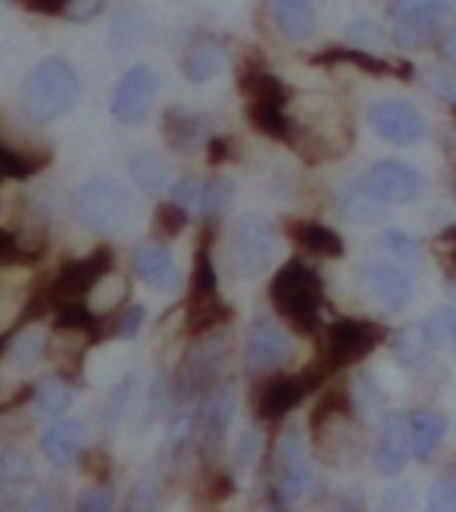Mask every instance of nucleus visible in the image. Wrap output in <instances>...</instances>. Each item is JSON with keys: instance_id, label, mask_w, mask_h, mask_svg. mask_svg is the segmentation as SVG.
Segmentation results:
<instances>
[{"instance_id": "nucleus-1", "label": "nucleus", "mask_w": 456, "mask_h": 512, "mask_svg": "<svg viewBox=\"0 0 456 512\" xmlns=\"http://www.w3.org/2000/svg\"><path fill=\"white\" fill-rule=\"evenodd\" d=\"M269 300L275 313L303 335H316L322 325V303L325 288L322 275L303 260H288L282 269H275L269 281Z\"/></svg>"}, {"instance_id": "nucleus-2", "label": "nucleus", "mask_w": 456, "mask_h": 512, "mask_svg": "<svg viewBox=\"0 0 456 512\" xmlns=\"http://www.w3.org/2000/svg\"><path fill=\"white\" fill-rule=\"evenodd\" d=\"M79 97V72L63 57L41 60L19 88V110L29 125H50L66 116Z\"/></svg>"}, {"instance_id": "nucleus-3", "label": "nucleus", "mask_w": 456, "mask_h": 512, "mask_svg": "<svg viewBox=\"0 0 456 512\" xmlns=\"http://www.w3.org/2000/svg\"><path fill=\"white\" fill-rule=\"evenodd\" d=\"M232 360V338L228 331H210V335H200L194 347L185 353V360L175 372V403H188L210 397L216 388L225 384V369Z\"/></svg>"}, {"instance_id": "nucleus-4", "label": "nucleus", "mask_w": 456, "mask_h": 512, "mask_svg": "<svg viewBox=\"0 0 456 512\" xmlns=\"http://www.w3.org/2000/svg\"><path fill=\"white\" fill-rule=\"evenodd\" d=\"M72 216L94 235L122 232L132 219V197L119 178L94 175L72 194Z\"/></svg>"}, {"instance_id": "nucleus-5", "label": "nucleus", "mask_w": 456, "mask_h": 512, "mask_svg": "<svg viewBox=\"0 0 456 512\" xmlns=\"http://www.w3.org/2000/svg\"><path fill=\"white\" fill-rule=\"evenodd\" d=\"M275 253V228L263 213H244L228 228V266L238 278H257Z\"/></svg>"}, {"instance_id": "nucleus-6", "label": "nucleus", "mask_w": 456, "mask_h": 512, "mask_svg": "<svg viewBox=\"0 0 456 512\" xmlns=\"http://www.w3.org/2000/svg\"><path fill=\"white\" fill-rule=\"evenodd\" d=\"M313 488V463L297 428H285L272 447V497L278 503H300Z\"/></svg>"}, {"instance_id": "nucleus-7", "label": "nucleus", "mask_w": 456, "mask_h": 512, "mask_svg": "<svg viewBox=\"0 0 456 512\" xmlns=\"http://www.w3.org/2000/svg\"><path fill=\"white\" fill-rule=\"evenodd\" d=\"M388 338V328L369 319H335L325 325L322 360L328 372H338L344 366L360 363L378 344Z\"/></svg>"}, {"instance_id": "nucleus-8", "label": "nucleus", "mask_w": 456, "mask_h": 512, "mask_svg": "<svg viewBox=\"0 0 456 512\" xmlns=\"http://www.w3.org/2000/svg\"><path fill=\"white\" fill-rule=\"evenodd\" d=\"M360 188L382 207H403L425 191V175L403 160H375L360 172Z\"/></svg>"}, {"instance_id": "nucleus-9", "label": "nucleus", "mask_w": 456, "mask_h": 512, "mask_svg": "<svg viewBox=\"0 0 456 512\" xmlns=\"http://www.w3.org/2000/svg\"><path fill=\"white\" fill-rule=\"evenodd\" d=\"M116 263L113 247H94L91 253L79 256V260H69L50 281V297H54V306L63 303H79L82 297H88L100 281L110 275Z\"/></svg>"}, {"instance_id": "nucleus-10", "label": "nucleus", "mask_w": 456, "mask_h": 512, "mask_svg": "<svg viewBox=\"0 0 456 512\" xmlns=\"http://www.w3.org/2000/svg\"><path fill=\"white\" fill-rule=\"evenodd\" d=\"M360 288L366 291V297L382 306L385 313H400L403 306L413 300L416 281L413 272L407 266H397L388 260H369L360 266Z\"/></svg>"}, {"instance_id": "nucleus-11", "label": "nucleus", "mask_w": 456, "mask_h": 512, "mask_svg": "<svg viewBox=\"0 0 456 512\" xmlns=\"http://www.w3.org/2000/svg\"><path fill=\"white\" fill-rule=\"evenodd\" d=\"M369 125L378 138H385L394 147H410L425 138V116L410 100H378L369 107Z\"/></svg>"}, {"instance_id": "nucleus-12", "label": "nucleus", "mask_w": 456, "mask_h": 512, "mask_svg": "<svg viewBox=\"0 0 456 512\" xmlns=\"http://www.w3.org/2000/svg\"><path fill=\"white\" fill-rule=\"evenodd\" d=\"M160 91V79L150 66H132L122 75L116 91H113V116L122 125H141L147 122L154 100Z\"/></svg>"}, {"instance_id": "nucleus-13", "label": "nucleus", "mask_w": 456, "mask_h": 512, "mask_svg": "<svg viewBox=\"0 0 456 512\" xmlns=\"http://www.w3.org/2000/svg\"><path fill=\"white\" fill-rule=\"evenodd\" d=\"M291 353V338L285 328L269 316H257L250 322V331L244 338V366L253 375H263L278 369Z\"/></svg>"}, {"instance_id": "nucleus-14", "label": "nucleus", "mask_w": 456, "mask_h": 512, "mask_svg": "<svg viewBox=\"0 0 456 512\" xmlns=\"http://www.w3.org/2000/svg\"><path fill=\"white\" fill-rule=\"evenodd\" d=\"M235 406H238V397L232 384H222L210 397L197 400V450L204 456L219 453L225 431L235 419Z\"/></svg>"}, {"instance_id": "nucleus-15", "label": "nucleus", "mask_w": 456, "mask_h": 512, "mask_svg": "<svg viewBox=\"0 0 456 512\" xmlns=\"http://www.w3.org/2000/svg\"><path fill=\"white\" fill-rule=\"evenodd\" d=\"M328 372H300V375H278L272 378L266 388L260 391V400H257V416L263 422H275V419H285L291 409L307 397L313 388H319V381L325 378Z\"/></svg>"}, {"instance_id": "nucleus-16", "label": "nucleus", "mask_w": 456, "mask_h": 512, "mask_svg": "<svg viewBox=\"0 0 456 512\" xmlns=\"http://www.w3.org/2000/svg\"><path fill=\"white\" fill-rule=\"evenodd\" d=\"M210 138H213V119L207 113L185 110V107H172L163 113V141L172 153L194 157V153L207 150Z\"/></svg>"}, {"instance_id": "nucleus-17", "label": "nucleus", "mask_w": 456, "mask_h": 512, "mask_svg": "<svg viewBox=\"0 0 456 512\" xmlns=\"http://www.w3.org/2000/svg\"><path fill=\"white\" fill-rule=\"evenodd\" d=\"M132 272L147 288L160 294H172L182 288V272L175 266L172 253L163 241H141L132 250Z\"/></svg>"}, {"instance_id": "nucleus-18", "label": "nucleus", "mask_w": 456, "mask_h": 512, "mask_svg": "<svg viewBox=\"0 0 456 512\" xmlns=\"http://www.w3.org/2000/svg\"><path fill=\"white\" fill-rule=\"evenodd\" d=\"M413 459V434H410V416L391 413L378 428L375 444V469L385 478H397Z\"/></svg>"}, {"instance_id": "nucleus-19", "label": "nucleus", "mask_w": 456, "mask_h": 512, "mask_svg": "<svg viewBox=\"0 0 456 512\" xmlns=\"http://www.w3.org/2000/svg\"><path fill=\"white\" fill-rule=\"evenodd\" d=\"M228 66V47L219 35L213 32H197L185 54H182V75L191 85H204L213 82L216 75H222V69Z\"/></svg>"}, {"instance_id": "nucleus-20", "label": "nucleus", "mask_w": 456, "mask_h": 512, "mask_svg": "<svg viewBox=\"0 0 456 512\" xmlns=\"http://www.w3.org/2000/svg\"><path fill=\"white\" fill-rule=\"evenodd\" d=\"M310 63L313 66L350 63V66H357V69L375 75V79L394 75V79H400V82H413V75H416V69L407 60H385V57H378V54H369V50H363V47H328V50H322V54H316Z\"/></svg>"}, {"instance_id": "nucleus-21", "label": "nucleus", "mask_w": 456, "mask_h": 512, "mask_svg": "<svg viewBox=\"0 0 456 512\" xmlns=\"http://www.w3.org/2000/svg\"><path fill=\"white\" fill-rule=\"evenodd\" d=\"M269 13L275 32L288 41H310L316 35L313 0H269Z\"/></svg>"}, {"instance_id": "nucleus-22", "label": "nucleus", "mask_w": 456, "mask_h": 512, "mask_svg": "<svg viewBox=\"0 0 456 512\" xmlns=\"http://www.w3.org/2000/svg\"><path fill=\"white\" fill-rule=\"evenodd\" d=\"M285 232L288 238L313 256H325V260H341L344 256V241L335 228H328L322 222L313 219H288L285 222Z\"/></svg>"}, {"instance_id": "nucleus-23", "label": "nucleus", "mask_w": 456, "mask_h": 512, "mask_svg": "<svg viewBox=\"0 0 456 512\" xmlns=\"http://www.w3.org/2000/svg\"><path fill=\"white\" fill-rule=\"evenodd\" d=\"M50 350V331L38 322L16 325L4 341V360L16 369H32Z\"/></svg>"}, {"instance_id": "nucleus-24", "label": "nucleus", "mask_w": 456, "mask_h": 512, "mask_svg": "<svg viewBox=\"0 0 456 512\" xmlns=\"http://www.w3.org/2000/svg\"><path fill=\"white\" fill-rule=\"evenodd\" d=\"M85 438H88V428L82 422H54L44 434H41V453L50 459L54 466H69L79 459L82 447H85Z\"/></svg>"}, {"instance_id": "nucleus-25", "label": "nucleus", "mask_w": 456, "mask_h": 512, "mask_svg": "<svg viewBox=\"0 0 456 512\" xmlns=\"http://www.w3.org/2000/svg\"><path fill=\"white\" fill-rule=\"evenodd\" d=\"M410 434H413V456L419 463H428V459H435L444 434H447V419L444 413L432 406H422L416 413H410Z\"/></svg>"}, {"instance_id": "nucleus-26", "label": "nucleus", "mask_w": 456, "mask_h": 512, "mask_svg": "<svg viewBox=\"0 0 456 512\" xmlns=\"http://www.w3.org/2000/svg\"><path fill=\"white\" fill-rule=\"evenodd\" d=\"M438 344L428 335L425 322L422 325H403L394 335V356L407 366V369H422L432 363Z\"/></svg>"}, {"instance_id": "nucleus-27", "label": "nucleus", "mask_w": 456, "mask_h": 512, "mask_svg": "<svg viewBox=\"0 0 456 512\" xmlns=\"http://www.w3.org/2000/svg\"><path fill=\"white\" fill-rule=\"evenodd\" d=\"M132 182L138 185V191L144 197H160L169 185H172V172H169V163L160 157L154 150H141L132 157Z\"/></svg>"}, {"instance_id": "nucleus-28", "label": "nucleus", "mask_w": 456, "mask_h": 512, "mask_svg": "<svg viewBox=\"0 0 456 512\" xmlns=\"http://www.w3.org/2000/svg\"><path fill=\"white\" fill-rule=\"evenodd\" d=\"M50 163H54V153L47 147L41 150H16L10 144H0V172L10 182H25V178L41 175Z\"/></svg>"}, {"instance_id": "nucleus-29", "label": "nucleus", "mask_w": 456, "mask_h": 512, "mask_svg": "<svg viewBox=\"0 0 456 512\" xmlns=\"http://www.w3.org/2000/svg\"><path fill=\"white\" fill-rule=\"evenodd\" d=\"M247 122L257 128L260 135L272 138V141H282L291 144L294 132H297V122L288 116V107H272V104H247L244 107Z\"/></svg>"}, {"instance_id": "nucleus-30", "label": "nucleus", "mask_w": 456, "mask_h": 512, "mask_svg": "<svg viewBox=\"0 0 456 512\" xmlns=\"http://www.w3.org/2000/svg\"><path fill=\"white\" fill-rule=\"evenodd\" d=\"M210 238H213V219H207L204 241H197L194 272H191V300H200V297H216V294H219V272H216V263H213Z\"/></svg>"}, {"instance_id": "nucleus-31", "label": "nucleus", "mask_w": 456, "mask_h": 512, "mask_svg": "<svg viewBox=\"0 0 456 512\" xmlns=\"http://www.w3.org/2000/svg\"><path fill=\"white\" fill-rule=\"evenodd\" d=\"M72 397H75V391H72V381L69 378H63V375H47V378H41L35 384L32 403L38 409V416L57 419V416H63L66 409L72 406Z\"/></svg>"}, {"instance_id": "nucleus-32", "label": "nucleus", "mask_w": 456, "mask_h": 512, "mask_svg": "<svg viewBox=\"0 0 456 512\" xmlns=\"http://www.w3.org/2000/svg\"><path fill=\"white\" fill-rule=\"evenodd\" d=\"M228 322H232V306H228L219 294L188 300V331L191 335H210V331H219Z\"/></svg>"}, {"instance_id": "nucleus-33", "label": "nucleus", "mask_w": 456, "mask_h": 512, "mask_svg": "<svg viewBox=\"0 0 456 512\" xmlns=\"http://www.w3.org/2000/svg\"><path fill=\"white\" fill-rule=\"evenodd\" d=\"M372 247H378L382 260L397 263V266H407V269H413L419 263V256H422V244L413 235L400 232V228H385V232L375 238Z\"/></svg>"}, {"instance_id": "nucleus-34", "label": "nucleus", "mask_w": 456, "mask_h": 512, "mask_svg": "<svg viewBox=\"0 0 456 512\" xmlns=\"http://www.w3.org/2000/svg\"><path fill=\"white\" fill-rule=\"evenodd\" d=\"M54 331H60V335H88L91 341H100V319L88 310L82 300L63 303V306H57Z\"/></svg>"}, {"instance_id": "nucleus-35", "label": "nucleus", "mask_w": 456, "mask_h": 512, "mask_svg": "<svg viewBox=\"0 0 456 512\" xmlns=\"http://www.w3.org/2000/svg\"><path fill=\"white\" fill-rule=\"evenodd\" d=\"M144 306L138 303H129V306H119V310L107 319H100V341L104 338H125V341H132L141 335V328H144Z\"/></svg>"}, {"instance_id": "nucleus-36", "label": "nucleus", "mask_w": 456, "mask_h": 512, "mask_svg": "<svg viewBox=\"0 0 456 512\" xmlns=\"http://www.w3.org/2000/svg\"><path fill=\"white\" fill-rule=\"evenodd\" d=\"M338 210H341V216L350 219V222L369 225V222H375L378 216H382V203L372 200V197L360 188V182H353V185H347V188L338 194Z\"/></svg>"}, {"instance_id": "nucleus-37", "label": "nucleus", "mask_w": 456, "mask_h": 512, "mask_svg": "<svg viewBox=\"0 0 456 512\" xmlns=\"http://www.w3.org/2000/svg\"><path fill=\"white\" fill-rule=\"evenodd\" d=\"M394 19H422V22H441L456 10V0H391L388 4Z\"/></svg>"}, {"instance_id": "nucleus-38", "label": "nucleus", "mask_w": 456, "mask_h": 512, "mask_svg": "<svg viewBox=\"0 0 456 512\" xmlns=\"http://www.w3.org/2000/svg\"><path fill=\"white\" fill-rule=\"evenodd\" d=\"M166 447L175 456L185 453L188 447H197V406L175 409L169 419V431H166Z\"/></svg>"}, {"instance_id": "nucleus-39", "label": "nucleus", "mask_w": 456, "mask_h": 512, "mask_svg": "<svg viewBox=\"0 0 456 512\" xmlns=\"http://www.w3.org/2000/svg\"><path fill=\"white\" fill-rule=\"evenodd\" d=\"M353 409L363 416V419H375V416H382L385 413V391H382V384H378L372 375H360L357 384H353Z\"/></svg>"}, {"instance_id": "nucleus-40", "label": "nucleus", "mask_w": 456, "mask_h": 512, "mask_svg": "<svg viewBox=\"0 0 456 512\" xmlns=\"http://www.w3.org/2000/svg\"><path fill=\"white\" fill-rule=\"evenodd\" d=\"M438 22H422V19H394L391 41L403 50H419L432 41Z\"/></svg>"}, {"instance_id": "nucleus-41", "label": "nucleus", "mask_w": 456, "mask_h": 512, "mask_svg": "<svg viewBox=\"0 0 456 512\" xmlns=\"http://www.w3.org/2000/svg\"><path fill=\"white\" fill-rule=\"evenodd\" d=\"M191 216H194L191 210H185L182 203H175L169 197V200L157 203V210H154V228H157L163 238H179L185 228H188Z\"/></svg>"}, {"instance_id": "nucleus-42", "label": "nucleus", "mask_w": 456, "mask_h": 512, "mask_svg": "<svg viewBox=\"0 0 456 512\" xmlns=\"http://www.w3.org/2000/svg\"><path fill=\"white\" fill-rule=\"evenodd\" d=\"M235 197V182L232 178H225V175H213L207 178V185H204V203H200V216L204 219H216L228 203H232Z\"/></svg>"}, {"instance_id": "nucleus-43", "label": "nucleus", "mask_w": 456, "mask_h": 512, "mask_svg": "<svg viewBox=\"0 0 456 512\" xmlns=\"http://www.w3.org/2000/svg\"><path fill=\"white\" fill-rule=\"evenodd\" d=\"M147 35V19L141 13H122L113 22L110 32V47L113 50H132L141 38Z\"/></svg>"}, {"instance_id": "nucleus-44", "label": "nucleus", "mask_w": 456, "mask_h": 512, "mask_svg": "<svg viewBox=\"0 0 456 512\" xmlns=\"http://www.w3.org/2000/svg\"><path fill=\"white\" fill-rule=\"evenodd\" d=\"M425 328L432 341L438 344V350H450L456 353V306H441L432 316L425 319Z\"/></svg>"}, {"instance_id": "nucleus-45", "label": "nucleus", "mask_w": 456, "mask_h": 512, "mask_svg": "<svg viewBox=\"0 0 456 512\" xmlns=\"http://www.w3.org/2000/svg\"><path fill=\"white\" fill-rule=\"evenodd\" d=\"M425 512H456V463L447 466L428 491Z\"/></svg>"}, {"instance_id": "nucleus-46", "label": "nucleus", "mask_w": 456, "mask_h": 512, "mask_svg": "<svg viewBox=\"0 0 456 512\" xmlns=\"http://www.w3.org/2000/svg\"><path fill=\"white\" fill-rule=\"evenodd\" d=\"M347 38H350L353 47H363V50H369V47L382 50L391 41V35H385V29L375 19H353L347 25Z\"/></svg>"}, {"instance_id": "nucleus-47", "label": "nucleus", "mask_w": 456, "mask_h": 512, "mask_svg": "<svg viewBox=\"0 0 456 512\" xmlns=\"http://www.w3.org/2000/svg\"><path fill=\"white\" fill-rule=\"evenodd\" d=\"M157 497H160V478L154 469H147L138 484L132 488V497H129V509L125 512H154L157 509Z\"/></svg>"}, {"instance_id": "nucleus-48", "label": "nucleus", "mask_w": 456, "mask_h": 512, "mask_svg": "<svg viewBox=\"0 0 456 512\" xmlns=\"http://www.w3.org/2000/svg\"><path fill=\"white\" fill-rule=\"evenodd\" d=\"M135 384H138V378H135V375H129L125 381H119L116 388H113V394L107 397V406H104V425H107L110 431L125 419V406L132 403Z\"/></svg>"}, {"instance_id": "nucleus-49", "label": "nucleus", "mask_w": 456, "mask_h": 512, "mask_svg": "<svg viewBox=\"0 0 456 512\" xmlns=\"http://www.w3.org/2000/svg\"><path fill=\"white\" fill-rule=\"evenodd\" d=\"M204 185L207 182L200 175H182L179 182L172 185V200L182 203L185 210L200 216V203H204Z\"/></svg>"}, {"instance_id": "nucleus-50", "label": "nucleus", "mask_w": 456, "mask_h": 512, "mask_svg": "<svg viewBox=\"0 0 456 512\" xmlns=\"http://www.w3.org/2000/svg\"><path fill=\"white\" fill-rule=\"evenodd\" d=\"M29 472H32L29 456L19 450H7L4 459H0V484H4V488H13V484L25 481Z\"/></svg>"}, {"instance_id": "nucleus-51", "label": "nucleus", "mask_w": 456, "mask_h": 512, "mask_svg": "<svg viewBox=\"0 0 456 512\" xmlns=\"http://www.w3.org/2000/svg\"><path fill=\"white\" fill-rule=\"evenodd\" d=\"M425 85L432 88L438 97L450 100V104H456V63L450 66H432L425 72Z\"/></svg>"}, {"instance_id": "nucleus-52", "label": "nucleus", "mask_w": 456, "mask_h": 512, "mask_svg": "<svg viewBox=\"0 0 456 512\" xmlns=\"http://www.w3.org/2000/svg\"><path fill=\"white\" fill-rule=\"evenodd\" d=\"M113 509V491L110 484H91V488L75 503V512H110Z\"/></svg>"}, {"instance_id": "nucleus-53", "label": "nucleus", "mask_w": 456, "mask_h": 512, "mask_svg": "<svg viewBox=\"0 0 456 512\" xmlns=\"http://www.w3.org/2000/svg\"><path fill=\"white\" fill-rule=\"evenodd\" d=\"M413 509V488L410 484H400V488L388 491L378 512H410Z\"/></svg>"}, {"instance_id": "nucleus-54", "label": "nucleus", "mask_w": 456, "mask_h": 512, "mask_svg": "<svg viewBox=\"0 0 456 512\" xmlns=\"http://www.w3.org/2000/svg\"><path fill=\"white\" fill-rule=\"evenodd\" d=\"M257 447H260V428H247L238 441V466L247 469L253 463V456H257Z\"/></svg>"}, {"instance_id": "nucleus-55", "label": "nucleus", "mask_w": 456, "mask_h": 512, "mask_svg": "<svg viewBox=\"0 0 456 512\" xmlns=\"http://www.w3.org/2000/svg\"><path fill=\"white\" fill-rule=\"evenodd\" d=\"M100 10H104V0H69L66 16L75 22H91Z\"/></svg>"}, {"instance_id": "nucleus-56", "label": "nucleus", "mask_w": 456, "mask_h": 512, "mask_svg": "<svg viewBox=\"0 0 456 512\" xmlns=\"http://www.w3.org/2000/svg\"><path fill=\"white\" fill-rule=\"evenodd\" d=\"M25 10L41 13V16H66L69 0H19Z\"/></svg>"}, {"instance_id": "nucleus-57", "label": "nucleus", "mask_w": 456, "mask_h": 512, "mask_svg": "<svg viewBox=\"0 0 456 512\" xmlns=\"http://www.w3.org/2000/svg\"><path fill=\"white\" fill-rule=\"evenodd\" d=\"M207 163L210 166H222V163H228V160H232V141H228V138H210V144H207Z\"/></svg>"}, {"instance_id": "nucleus-58", "label": "nucleus", "mask_w": 456, "mask_h": 512, "mask_svg": "<svg viewBox=\"0 0 456 512\" xmlns=\"http://www.w3.org/2000/svg\"><path fill=\"white\" fill-rule=\"evenodd\" d=\"M438 47H441V54H444L450 63H456V25H450V29H444V32H441Z\"/></svg>"}, {"instance_id": "nucleus-59", "label": "nucleus", "mask_w": 456, "mask_h": 512, "mask_svg": "<svg viewBox=\"0 0 456 512\" xmlns=\"http://www.w3.org/2000/svg\"><path fill=\"white\" fill-rule=\"evenodd\" d=\"M25 512H54V497H50L47 491L35 494L29 503H25Z\"/></svg>"}, {"instance_id": "nucleus-60", "label": "nucleus", "mask_w": 456, "mask_h": 512, "mask_svg": "<svg viewBox=\"0 0 456 512\" xmlns=\"http://www.w3.org/2000/svg\"><path fill=\"white\" fill-rule=\"evenodd\" d=\"M269 512H285V503H278V506H272Z\"/></svg>"}]
</instances>
